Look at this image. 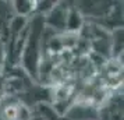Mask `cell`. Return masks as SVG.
Wrapping results in <instances>:
<instances>
[{
  "instance_id": "277c9868",
  "label": "cell",
  "mask_w": 124,
  "mask_h": 120,
  "mask_svg": "<svg viewBox=\"0 0 124 120\" xmlns=\"http://www.w3.org/2000/svg\"><path fill=\"white\" fill-rule=\"evenodd\" d=\"M99 112L92 106L86 105H75L70 109L68 116L73 120H98Z\"/></svg>"
},
{
  "instance_id": "3957f363",
  "label": "cell",
  "mask_w": 124,
  "mask_h": 120,
  "mask_svg": "<svg viewBox=\"0 0 124 120\" xmlns=\"http://www.w3.org/2000/svg\"><path fill=\"white\" fill-rule=\"evenodd\" d=\"M68 8L63 6L62 3H56L54 7L43 17V23L49 28L53 29H66V21H67Z\"/></svg>"
},
{
  "instance_id": "7a4b0ae2",
  "label": "cell",
  "mask_w": 124,
  "mask_h": 120,
  "mask_svg": "<svg viewBox=\"0 0 124 120\" xmlns=\"http://www.w3.org/2000/svg\"><path fill=\"white\" fill-rule=\"evenodd\" d=\"M31 113L20 99L6 96L0 101V120H29Z\"/></svg>"
},
{
  "instance_id": "ba28073f",
  "label": "cell",
  "mask_w": 124,
  "mask_h": 120,
  "mask_svg": "<svg viewBox=\"0 0 124 120\" xmlns=\"http://www.w3.org/2000/svg\"><path fill=\"white\" fill-rule=\"evenodd\" d=\"M110 42L116 55H120V52L123 53V28H117L113 31V39Z\"/></svg>"
},
{
  "instance_id": "9c48e42d",
  "label": "cell",
  "mask_w": 124,
  "mask_h": 120,
  "mask_svg": "<svg viewBox=\"0 0 124 120\" xmlns=\"http://www.w3.org/2000/svg\"><path fill=\"white\" fill-rule=\"evenodd\" d=\"M29 120H46V117H43V116H31V119Z\"/></svg>"
},
{
  "instance_id": "52a82bcc",
  "label": "cell",
  "mask_w": 124,
  "mask_h": 120,
  "mask_svg": "<svg viewBox=\"0 0 124 120\" xmlns=\"http://www.w3.org/2000/svg\"><path fill=\"white\" fill-rule=\"evenodd\" d=\"M82 14L78 8H71L68 10L67 13V21H66V29L71 31V32H75L81 29L82 27Z\"/></svg>"
},
{
  "instance_id": "5b68a950",
  "label": "cell",
  "mask_w": 124,
  "mask_h": 120,
  "mask_svg": "<svg viewBox=\"0 0 124 120\" xmlns=\"http://www.w3.org/2000/svg\"><path fill=\"white\" fill-rule=\"evenodd\" d=\"M98 120H123V98H117L109 108L98 114Z\"/></svg>"
},
{
  "instance_id": "8992f818",
  "label": "cell",
  "mask_w": 124,
  "mask_h": 120,
  "mask_svg": "<svg viewBox=\"0 0 124 120\" xmlns=\"http://www.w3.org/2000/svg\"><path fill=\"white\" fill-rule=\"evenodd\" d=\"M11 4L16 16L20 18L31 17V14H34L36 8V1H32V0H17V1H13Z\"/></svg>"
},
{
  "instance_id": "6da1fadb",
  "label": "cell",
  "mask_w": 124,
  "mask_h": 120,
  "mask_svg": "<svg viewBox=\"0 0 124 120\" xmlns=\"http://www.w3.org/2000/svg\"><path fill=\"white\" fill-rule=\"evenodd\" d=\"M43 17L35 16L32 18L31 24L28 25V32L25 36V42L23 46V66L27 70V73L34 77H38L39 74V59H40V42L43 36Z\"/></svg>"
}]
</instances>
